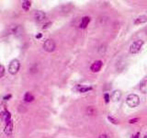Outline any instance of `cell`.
<instances>
[{"mask_svg": "<svg viewBox=\"0 0 147 138\" xmlns=\"http://www.w3.org/2000/svg\"><path fill=\"white\" fill-rule=\"evenodd\" d=\"M91 89H92V88H90V87H79L78 91L81 92V93H85V92H87Z\"/></svg>", "mask_w": 147, "mask_h": 138, "instance_id": "obj_15", "label": "cell"}, {"mask_svg": "<svg viewBox=\"0 0 147 138\" xmlns=\"http://www.w3.org/2000/svg\"><path fill=\"white\" fill-rule=\"evenodd\" d=\"M143 45V41L142 40H137L135 42H133L131 46H130V53L134 54V53H139Z\"/></svg>", "mask_w": 147, "mask_h": 138, "instance_id": "obj_2", "label": "cell"}, {"mask_svg": "<svg viewBox=\"0 0 147 138\" xmlns=\"http://www.w3.org/2000/svg\"><path fill=\"white\" fill-rule=\"evenodd\" d=\"M104 98H105V101H106L107 103H108L109 101H110V95H109V94H105V95H104Z\"/></svg>", "mask_w": 147, "mask_h": 138, "instance_id": "obj_18", "label": "cell"}, {"mask_svg": "<svg viewBox=\"0 0 147 138\" xmlns=\"http://www.w3.org/2000/svg\"><path fill=\"white\" fill-rule=\"evenodd\" d=\"M147 21V17L146 16H140L135 20L134 24H141V23H144Z\"/></svg>", "mask_w": 147, "mask_h": 138, "instance_id": "obj_11", "label": "cell"}, {"mask_svg": "<svg viewBox=\"0 0 147 138\" xmlns=\"http://www.w3.org/2000/svg\"><path fill=\"white\" fill-rule=\"evenodd\" d=\"M10 95H8V96H7V97H5V98H4V99H9V98H10Z\"/></svg>", "mask_w": 147, "mask_h": 138, "instance_id": "obj_22", "label": "cell"}, {"mask_svg": "<svg viewBox=\"0 0 147 138\" xmlns=\"http://www.w3.org/2000/svg\"><path fill=\"white\" fill-rule=\"evenodd\" d=\"M31 1H23L22 2V8L24 9L25 11L29 10L30 7H31Z\"/></svg>", "mask_w": 147, "mask_h": 138, "instance_id": "obj_14", "label": "cell"}, {"mask_svg": "<svg viewBox=\"0 0 147 138\" xmlns=\"http://www.w3.org/2000/svg\"><path fill=\"white\" fill-rule=\"evenodd\" d=\"M2 119L5 121V123H7L11 121V115L9 113V112L7 111H5V112H2Z\"/></svg>", "mask_w": 147, "mask_h": 138, "instance_id": "obj_10", "label": "cell"}, {"mask_svg": "<svg viewBox=\"0 0 147 138\" xmlns=\"http://www.w3.org/2000/svg\"><path fill=\"white\" fill-rule=\"evenodd\" d=\"M99 138H108V136L106 135V134H101V135L99 136Z\"/></svg>", "mask_w": 147, "mask_h": 138, "instance_id": "obj_20", "label": "cell"}, {"mask_svg": "<svg viewBox=\"0 0 147 138\" xmlns=\"http://www.w3.org/2000/svg\"><path fill=\"white\" fill-rule=\"evenodd\" d=\"M34 99V96L31 94V92H27L26 94L24 95V100L26 102H31Z\"/></svg>", "mask_w": 147, "mask_h": 138, "instance_id": "obj_12", "label": "cell"}, {"mask_svg": "<svg viewBox=\"0 0 147 138\" xmlns=\"http://www.w3.org/2000/svg\"><path fill=\"white\" fill-rule=\"evenodd\" d=\"M102 65H103L102 61H100V60H97V61H96V62H94V63H93L92 66H91V67H90V69H91V71H92V72L97 73L101 69V67H102Z\"/></svg>", "mask_w": 147, "mask_h": 138, "instance_id": "obj_5", "label": "cell"}, {"mask_svg": "<svg viewBox=\"0 0 147 138\" xmlns=\"http://www.w3.org/2000/svg\"><path fill=\"white\" fill-rule=\"evenodd\" d=\"M137 121H139L138 118L132 119V120H130V121H129V123H137Z\"/></svg>", "mask_w": 147, "mask_h": 138, "instance_id": "obj_19", "label": "cell"}, {"mask_svg": "<svg viewBox=\"0 0 147 138\" xmlns=\"http://www.w3.org/2000/svg\"><path fill=\"white\" fill-rule=\"evenodd\" d=\"M108 119H109V120L110 121V122H111L112 123H115V124H117V123H118V121H117V120H115V119L113 118V117H110V116H109V117H108Z\"/></svg>", "mask_w": 147, "mask_h": 138, "instance_id": "obj_16", "label": "cell"}, {"mask_svg": "<svg viewBox=\"0 0 147 138\" xmlns=\"http://www.w3.org/2000/svg\"><path fill=\"white\" fill-rule=\"evenodd\" d=\"M140 103V98L136 94H130L126 98V104L131 108H135Z\"/></svg>", "mask_w": 147, "mask_h": 138, "instance_id": "obj_1", "label": "cell"}, {"mask_svg": "<svg viewBox=\"0 0 147 138\" xmlns=\"http://www.w3.org/2000/svg\"><path fill=\"white\" fill-rule=\"evenodd\" d=\"M121 92L120 91V90H114V91L112 92L111 96H110L111 100L114 101V102L119 101L120 99H121Z\"/></svg>", "mask_w": 147, "mask_h": 138, "instance_id": "obj_6", "label": "cell"}, {"mask_svg": "<svg viewBox=\"0 0 147 138\" xmlns=\"http://www.w3.org/2000/svg\"><path fill=\"white\" fill-rule=\"evenodd\" d=\"M90 22V18L89 17H84L81 20V23H80V28L81 29H85L86 28L88 24H89Z\"/></svg>", "mask_w": 147, "mask_h": 138, "instance_id": "obj_9", "label": "cell"}, {"mask_svg": "<svg viewBox=\"0 0 147 138\" xmlns=\"http://www.w3.org/2000/svg\"><path fill=\"white\" fill-rule=\"evenodd\" d=\"M43 49L48 53H52L55 50V42L53 40L48 39L43 43Z\"/></svg>", "mask_w": 147, "mask_h": 138, "instance_id": "obj_4", "label": "cell"}, {"mask_svg": "<svg viewBox=\"0 0 147 138\" xmlns=\"http://www.w3.org/2000/svg\"><path fill=\"white\" fill-rule=\"evenodd\" d=\"M139 135H140V134H135V135L132 136V138H139Z\"/></svg>", "mask_w": 147, "mask_h": 138, "instance_id": "obj_21", "label": "cell"}, {"mask_svg": "<svg viewBox=\"0 0 147 138\" xmlns=\"http://www.w3.org/2000/svg\"><path fill=\"white\" fill-rule=\"evenodd\" d=\"M146 36H147V29H146Z\"/></svg>", "mask_w": 147, "mask_h": 138, "instance_id": "obj_23", "label": "cell"}, {"mask_svg": "<svg viewBox=\"0 0 147 138\" xmlns=\"http://www.w3.org/2000/svg\"><path fill=\"white\" fill-rule=\"evenodd\" d=\"M0 69H1V73H0V77H2L4 76V73H5V68L3 66H0Z\"/></svg>", "mask_w": 147, "mask_h": 138, "instance_id": "obj_17", "label": "cell"}, {"mask_svg": "<svg viewBox=\"0 0 147 138\" xmlns=\"http://www.w3.org/2000/svg\"><path fill=\"white\" fill-rule=\"evenodd\" d=\"M140 90L144 94H147V79L143 81L140 85Z\"/></svg>", "mask_w": 147, "mask_h": 138, "instance_id": "obj_13", "label": "cell"}, {"mask_svg": "<svg viewBox=\"0 0 147 138\" xmlns=\"http://www.w3.org/2000/svg\"><path fill=\"white\" fill-rule=\"evenodd\" d=\"M12 131H13V123L12 121H10L9 123H6V126H5V133L8 136H10L12 134Z\"/></svg>", "mask_w": 147, "mask_h": 138, "instance_id": "obj_8", "label": "cell"}, {"mask_svg": "<svg viewBox=\"0 0 147 138\" xmlns=\"http://www.w3.org/2000/svg\"><path fill=\"white\" fill-rule=\"evenodd\" d=\"M19 66H20V63L18 60L14 59L10 62L8 66V72L10 73L11 75H16L19 70Z\"/></svg>", "mask_w": 147, "mask_h": 138, "instance_id": "obj_3", "label": "cell"}, {"mask_svg": "<svg viewBox=\"0 0 147 138\" xmlns=\"http://www.w3.org/2000/svg\"><path fill=\"white\" fill-rule=\"evenodd\" d=\"M45 17H46V15H45V13L42 12V11H36L35 14H34V19H35V20L38 22L42 21V20L45 19Z\"/></svg>", "mask_w": 147, "mask_h": 138, "instance_id": "obj_7", "label": "cell"}]
</instances>
